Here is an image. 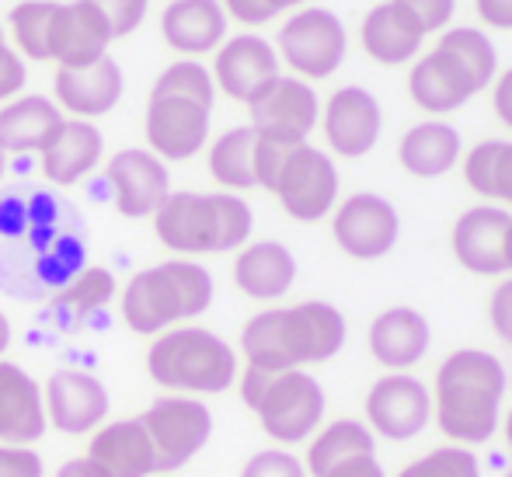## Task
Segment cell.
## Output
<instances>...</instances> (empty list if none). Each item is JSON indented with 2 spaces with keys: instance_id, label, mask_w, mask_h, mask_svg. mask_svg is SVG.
I'll return each instance as SVG.
<instances>
[{
  "instance_id": "6da1fadb",
  "label": "cell",
  "mask_w": 512,
  "mask_h": 477,
  "mask_svg": "<svg viewBox=\"0 0 512 477\" xmlns=\"http://www.w3.org/2000/svg\"><path fill=\"white\" fill-rule=\"evenodd\" d=\"M81 230L53 195L0 199V289L18 296H53L81 269Z\"/></svg>"
},
{
  "instance_id": "7a4b0ae2",
  "label": "cell",
  "mask_w": 512,
  "mask_h": 477,
  "mask_svg": "<svg viewBox=\"0 0 512 477\" xmlns=\"http://www.w3.org/2000/svg\"><path fill=\"white\" fill-rule=\"evenodd\" d=\"M345 314L335 303L304 300L293 307H269L241 331V352L248 366L269 373L328 363L345 345Z\"/></svg>"
},
{
  "instance_id": "3957f363",
  "label": "cell",
  "mask_w": 512,
  "mask_h": 477,
  "mask_svg": "<svg viewBox=\"0 0 512 477\" xmlns=\"http://www.w3.org/2000/svg\"><path fill=\"white\" fill-rule=\"evenodd\" d=\"M509 377L499 356L457 349L436 373V425L457 446H481L495 436Z\"/></svg>"
},
{
  "instance_id": "277c9868",
  "label": "cell",
  "mask_w": 512,
  "mask_h": 477,
  "mask_svg": "<svg viewBox=\"0 0 512 477\" xmlns=\"http://www.w3.org/2000/svg\"><path fill=\"white\" fill-rule=\"evenodd\" d=\"M255 216L237 192H171L154 213V234L175 255H223L248 244Z\"/></svg>"
},
{
  "instance_id": "5b68a950",
  "label": "cell",
  "mask_w": 512,
  "mask_h": 477,
  "mask_svg": "<svg viewBox=\"0 0 512 477\" xmlns=\"http://www.w3.org/2000/svg\"><path fill=\"white\" fill-rule=\"evenodd\" d=\"M499 67L492 39L478 28H453L439 39L429 56L415 63L408 77V91L418 108L432 115L457 112L478 91H485Z\"/></svg>"
},
{
  "instance_id": "8992f818",
  "label": "cell",
  "mask_w": 512,
  "mask_h": 477,
  "mask_svg": "<svg viewBox=\"0 0 512 477\" xmlns=\"http://www.w3.org/2000/svg\"><path fill=\"white\" fill-rule=\"evenodd\" d=\"M213 276L192 258H168L140 269L119 296L122 321L136 335H161L178 321L206 314L213 303Z\"/></svg>"
},
{
  "instance_id": "52a82bcc",
  "label": "cell",
  "mask_w": 512,
  "mask_h": 477,
  "mask_svg": "<svg viewBox=\"0 0 512 477\" xmlns=\"http://www.w3.org/2000/svg\"><path fill=\"white\" fill-rule=\"evenodd\" d=\"M147 373L171 394H223L237 383V352L216 331L182 324L154 335L147 349Z\"/></svg>"
},
{
  "instance_id": "ba28073f",
  "label": "cell",
  "mask_w": 512,
  "mask_h": 477,
  "mask_svg": "<svg viewBox=\"0 0 512 477\" xmlns=\"http://www.w3.org/2000/svg\"><path fill=\"white\" fill-rule=\"evenodd\" d=\"M237 377H241L244 408L255 411L269 439L293 446L304 443V439H310L321 429L328 397H324V387L307 370L269 373L248 366Z\"/></svg>"
},
{
  "instance_id": "9c48e42d",
  "label": "cell",
  "mask_w": 512,
  "mask_h": 477,
  "mask_svg": "<svg viewBox=\"0 0 512 477\" xmlns=\"http://www.w3.org/2000/svg\"><path fill=\"white\" fill-rule=\"evenodd\" d=\"M276 53L300 81H321L331 77L345 60L349 35L335 11L328 7H304L283 28H279Z\"/></svg>"
},
{
  "instance_id": "30bf717a",
  "label": "cell",
  "mask_w": 512,
  "mask_h": 477,
  "mask_svg": "<svg viewBox=\"0 0 512 477\" xmlns=\"http://www.w3.org/2000/svg\"><path fill=\"white\" fill-rule=\"evenodd\" d=\"M154 443L157 471H182L213 436V411L199 397H157L140 415Z\"/></svg>"
},
{
  "instance_id": "8fae6325",
  "label": "cell",
  "mask_w": 512,
  "mask_h": 477,
  "mask_svg": "<svg viewBox=\"0 0 512 477\" xmlns=\"http://www.w3.org/2000/svg\"><path fill=\"white\" fill-rule=\"evenodd\" d=\"M248 126L258 136H269L279 143H307V136L314 133L317 119H321V98L300 77L276 74L269 84L251 95L248 101Z\"/></svg>"
},
{
  "instance_id": "7c38bea8",
  "label": "cell",
  "mask_w": 512,
  "mask_h": 477,
  "mask_svg": "<svg viewBox=\"0 0 512 477\" xmlns=\"http://www.w3.org/2000/svg\"><path fill=\"white\" fill-rule=\"evenodd\" d=\"M276 199L300 223H317L338 202V168L324 150L300 143L290 150L283 171L276 178Z\"/></svg>"
},
{
  "instance_id": "4fadbf2b",
  "label": "cell",
  "mask_w": 512,
  "mask_h": 477,
  "mask_svg": "<svg viewBox=\"0 0 512 477\" xmlns=\"http://www.w3.org/2000/svg\"><path fill=\"white\" fill-rule=\"evenodd\" d=\"M331 234H335L338 248L356 262H377V258L391 255L401 234V216L384 195L377 192H356L335 209L331 220Z\"/></svg>"
},
{
  "instance_id": "5bb4252c",
  "label": "cell",
  "mask_w": 512,
  "mask_h": 477,
  "mask_svg": "<svg viewBox=\"0 0 512 477\" xmlns=\"http://www.w3.org/2000/svg\"><path fill=\"white\" fill-rule=\"evenodd\" d=\"M366 422L373 436L391 443L415 439L432 422V394L411 373H387L366 394Z\"/></svg>"
},
{
  "instance_id": "9a60e30c",
  "label": "cell",
  "mask_w": 512,
  "mask_h": 477,
  "mask_svg": "<svg viewBox=\"0 0 512 477\" xmlns=\"http://www.w3.org/2000/svg\"><path fill=\"white\" fill-rule=\"evenodd\" d=\"M209 115H213V108L199 105V101L150 95L147 115H143L147 150L161 157V161H189L206 147Z\"/></svg>"
},
{
  "instance_id": "2e32d148",
  "label": "cell",
  "mask_w": 512,
  "mask_h": 477,
  "mask_svg": "<svg viewBox=\"0 0 512 477\" xmlns=\"http://www.w3.org/2000/svg\"><path fill=\"white\" fill-rule=\"evenodd\" d=\"M105 178L115 192V209H119L126 220L154 216L157 206L171 195L168 164L143 147L115 150L105 164Z\"/></svg>"
},
{
  "instance_id": "e0dca14e",
  "label": "cell",
  "mask_w": 512,
  "mask_h": 477,
  "mask_svg": "<svg viewBox=\"0 0 512 477\" xmlns=\"http://www.w3.org/2000/svg\"><path fill=\"white\" fill-rule=\"evenodd\" d=\"M46 422L63 436H88L108 418V390L95 373L56 370L42 387Z\"/></svg>"
},
{
  "instance_id": "ac0fdd59",
  "label": "cell",
  "mask_w": 512,
  "mask_h": 477,
  "mask_svg": "<svg viewBox=\"0 0 512 477\" xmlns=\"http://www.w3.org/2000/svg\"><path fill=\"white\" fill-rule=\"evenodd\" d=\"M380 101L359 84L338 88L324 105V140L338 157H366L380 140Z\"/></svg>"
},
{
  "instance_id": "d6986e66",
  "label": "cell",
  "mask_w": 512,
  "mask_h": 477,
  "mask_svg": "<svg viewBox=\"0 0 512 477\" xmlns=\"http://www.w3.org/2000/svg\"><path fill=\"white\" fill-rule=\"evenodd\" d=\"M209 74H213L216 91L248 105L251 95L279 74V53L269 39H262L255 32H244L220 42Z\"/></svg>"
},
{
  "instance_id": "ffe728a7",
  "label": "cell",
  "mask_w": 512,
  "mask_h": 477,
  "mask_svg": "<svg viewBox=\"0 0 512 477\" xmlns=\"http://www.w3.org/2000/svg\"><path fill=\"white\" fill-rule=\"evenodd\" d=\"M108 46H112V28L98 7H91L88 0L56 4L49 21V60L60 67H88L108 56Z\"/></svg>"
},
{
  "instance_id": "44dd1931",
  "label": "cell",
  "mask_w": 512,
  "mask_h": 477,
  "mask_svg": "<svg viewBox=\"0 0 512 477\" xmlns=\"http://www.w3.org/2000/svg\"><path fill=\"white\" fill-rule=\"evenodd\" d=\"M512 213L502 206H474L453 223V255L474 276H502L506 269V234Z\"/></svg>"
},
{
  "instance_id": "7402d4cb",
  "label": "cell",
  "mask_w": 512,
  "mask_h": 477,
  "mask_svg": "<svg viewBox=\"0 0 512 477\" xmlns=\"http://www.w3.org/2000/svg\"><path fill=\"white\" fill-rule=\"evenodd\" d=\"M56 105L67 108L74 119H102L122 101L126 77L112 56L88 63V67H60L53 77Z\"/></svg>"
},
{
  "instance_id": "603a6c76",
  "label": "cell",
  "mask_w": 512,
  "mask_h": 477,
  "mask_svg": "<svg viewBox=\"0 0 512 477\" xmlns=\"http://www.w3.org/2000/svg\"><path fill=\"white\" fill-rule=\"evenodd\" d=\"M105 154V136L95 122L88 119H63L60 129L53 133V140L39 150L42 175L49 185H77L84 175L98 168Z\"/></svg>"
},
{
  "instance_id": "cb8c5ba5",
  "label": "cell",
  "mask_w": 512,
  "mask_h": 477,
  "mask_svg": "<svg viewBox=\"0 0 512 477\" xmlns=\"http://www.w3.org/2000/svg\"><path fill=\"white\" fill-rule=\"evenodd\" d=\"M366 342H370V356L384 370L405 373L425 359L432 345V328L415 307H391L373 317Z\"/></svg>"
},
{
  "instance_id": "d4e9b609",
  "label": "cell",
  "mask_w": 512,
  "mask_h": 477,
  "mask_svg": "<svg viewBox=\"0 0 512 477\" xmlns=\"http://www.w3.org/2000/svg\"><path fill=\"white\" fill-rule=\"evenodd\" d=\"M46 425L42 387L32 373L0 359V446H32Z\"/></svg>"
},
{
  "instance_id": "484cf974",
  "label": "cell",
  "mask_w": 512,
  "mask_h": 477,
  "mask_svg": "<svg viewBox=\"0 0 512 477\" xmlns=\"http://www.w3.org/2000/svg\"><path fill=\"white\" fill-rule=\"evenodd\" d=\"M88 457L108 477H150L157 474L154 443L140 418H119L112 425H98L91 432Z\"/></svg>"
},
{
  "instance_id": "4316f807",
  "label": "cell",
  "mask_w": 512,
  "mask_h": 477,
  "mask_svg": "<svg viewBox=\"0 0 512 477\" xmlns=\"http://www.w3.org/2000/svg\"><path fill=\"white\" fill-rule=\"evenodd\" d=\"M161 35L182 56L213 53L227 39V11L220 0H171L161 11Z\"/></svg>"
},
{
  "instance_id": "83f0119b",
  "label": "cell",
  "mask_w": 512,
  "mask_h": 477,
  "mask_svg": "<svg viewBox=\"0 0 512 477\" xmlns=\"http://www.w3.org/2000/svg\"><path fill=\"white\" fill-rule=\"evenodd\" d=\"M297 283V258L279 241L244 244L234 258V286L251 300H279Z\"/></svg>"
},
{
  "instance_id": "f1b7e54d",
  "label": "cell",
  "mask_w": 512,
  "mask_h": 477,
  "mask_svg": "<svg viewBox=\"0 0 512 477\" xmlns=\"http://www.w3.org/2000/svg\"><path fill=\"white\" fill-rule=\"evenodd\" d=\"M63 112L46 95H18L0 105V147L4 154H39L60 129Z\"/></svg>"
},
{
  "instance_id": "f546056e",
  "label": "cell",
  "mask_w": 512,
  "mask_h": 477,
  "mask_svg": "<svg viewBox=\"0 0 512 477\" xmlns=\"http://www.w3.org/2000/svg\"><path fill=\"white\" fill-rule=\"evenodd\" d=\"M398 161L415 178H439L460 161V133L450 122H418L398 143Z\"/></svg>"
},
{
  "instance_id": "4dcf8cb0",
  "label": "cell",
  "mask_w": 512,
  "mask_h": 477,
  "mask_svg": "<svg viewBox=\"0 0 512 477\" xmlns=\"http://www.w3.org/2000/svg\"><path fill=\"white\" fill-rule=\"evenodd\" d=\"M377 453V436L370 432V425L356 422V418H338V422L324 425L307 446V477H328L338 467L352 464Z\"/></svg>"
},
{
  "instance_id": "1f68e13d",
  "label": "cell",
  "mask_w": 512,
  "mask_h": 477,
  "mask_svg": "<svg viewBox=\"0 0 512 477\" xmlns=\"http://www.w3.org/2000/svg\"><path fill=\"white\" fill-rule=\"evenodd\" d=\"M359 39H363L366 53L377 63H384V67H401V63H408L411 56L418 53V46H422V35L394 11L391 0L377 4L366 14L363 28H359Z\"/></svg>"
},
{
  "instance_id": "d6a6232c",
  "label": "cell",
  "mask_w": 512,
  "mask_h": 477,
  "mask_svg": "<svg viewBox=\"0 0 512 477\" xmlns=\"http://www.w3.org/2000/svg\"><path fill=\"white\" fill-rule=\"evenodd\" d=\"M255 143L258 133L251 126H234L220 133L209 147V175L223 192L258 189L255 185Z\"/></svg>"
},
{
  "instance_id": "836d02e7",
  "label": "cell",
  "mask_w": 512,
  "mask_h": 477,
  "mask_svg": "<svg viewBox=\"0 0 512 477\" xmlns=\"http://www.w3.org/2000/svg\"><path fill=\"white\" fill-rule=\"evenodd\" d=\"M112 300H115V276L102 269V265H88V269H77L67 283L49 296V307L77 324L84 317L105 310Z\"/></svg>"
},
{
  "instance_id": "e575fe53",
  "label": "cell",
  "mask_w": 512,
  "mask_h": 477,
  "mask_svg": "<svg viewBox=\"0 0 512 477\" xmlns=\"http://www.w3.org/2000/svg\"><path fill=\"white\" fill-rule=\"evenodd\" d=\"M464 178L478 195L499 199L512 206V143L509 140H485L467 154Z\"/></svg>"
},
{
  "instance_id": "d590c367",
  "label": "cell",
  "mask_w": 512,
  "mask_h": 477,
  "mask_svg": "<svg viewBox=\"0 0 512 477\" xmlns=\"http://www.w3.org/2000/svg\"><path fill=\"white\" fill-rule=\"evenodd\" d=\"M56 14V0H21L11 7V35L21 60H49V21Z\"/></svg>"
},
{
  "instance_id": "8d00e7d4",
  "label": "cell",
  "mask_w": 512,
  "mask_h": 477,
  "mask_svg": "<svg viewBox=\"0 0 512 477\" xmlns=\"http://www.w3.org/2000/svg\"><path fill=\"white\" fill-rule=\"evenodd\" d=\"M150 95L189 98V101H199V105L213 108L216 84H213V74H209L199 60H178V63H171L168 70H161V74H157Z\"/></svg>"
},
{
  "instance_id": "74e56055",
  "label": "cell",
  "mask_w": 512,
  "mask_h": 477,
  "mask_svg": "<svg viewBox=\"0 0 512 477\" xmlns=\"http://www.w3.org/2000/svg\"><path fill=\"white\" fill-rule=\"evenodd\" d=\"M398 477H481V464L467 446H439L401 467Z\"/></svg>"
},
{
  "instance_id": "f35d334b",
  "label": "cell",
  "mask_w": 512,
  "mask_h": 477,
  "mask_svg": "<svg viewBox=\"0 0 512 477\" xmlns=\"http://www.w3.org/2000/svg\"><path fill=\"white\" fill-rule=\"evenodd\" d=\"M391 7L425 39L429 32H439V28L450 25L457 0H391Z\"/></svg>"
},
{
  "instance_id": "ab89813d",
  "label": "cell",
  "mask_w": 512,
  "mask_h": 477,
  "mask_svg": "<svg viewBox=\"0 0 512 477\" xmlns=\"http://www.w3.org/2000/svg\"><path fill=\"white\" fill-rule=\"evenodd\" d=\"M88 4L102 11V18L108 21V28H112V39L133 35L150 11V0H88Z\"/></svg>"
},
{
  "instance_id": "60d3db41",
  "label": "cell",
  "mask_w": 512,
  "mask_h": 477,
  "mask_svg": "<svg viewBox=\"0 0 512 477\" xmlns=\"http://www.w3.org/2000/svg\"><path fill=\"white\" fill-rule=\"evenodd\" d=\"M290 150H293V143H279V140H269V136H258V143H255V185L258 189H269V192L276 189V178H279V171H283Z\"/></svg>"
},
{
  "instance_id": "b9f144b4",
  "label": "cell",
  "mask_w": 512,
  "mask_h": 477,
  "mask_svg": "<svg viewBox=\"0 0 512 477\" xmlns=\"http://www.w3.org/2000/svg\"><path fill=\"white\" fill-rule=\"evenodd\" d=\"M241 477H307V467L304 460H297L286 450H262L248 457V464L241 467Z\"/></svg>"
},
{
  "instance_id": "7bdbcfd3",
  "label": "cell",
  "mask_w": 512,
  "mask_h": 477,
  "mask_svg": "<svg viewBox=\"0 0 512 477\" xmlns=\"http://www.w3.org/2000/svg\"><path fill=\"white\" fill-rule=\"evenodd\" d=\"M28 67L21 60V53L7 42H0V105H7L11 98H18L25 91Z\"/></svg>"
},
{
  "instance_id": "ee69618b",
  "label": "cell",
  "mask_w": 512,
  "mask_h": 477,
  "mask_svg": "<svg viewBox=\"0 0 512 477\" xmlns=\"http://www.w3.org/2000/svg\"><path fill=\"white\" fill-rule=\"evenodd\" d=\"M0 477H46V464L32 446H0Z\"/></svg>"
},
{
  "instance_id": "f6af8a7d",
  "label": "cell",
  "mask_w": 512,
  "mask_h": 477,
  "mask_svg": "<svg viewBox=\"0 0 512 477\" xmlns=\"http://www.w3.org/2000/svg\"><path fill=\"white\" fill-rule=\"evenodd\" d=\"M488 317H492V328L502 342L512 345V279H506L499 289L492 293V303H488Z\"/></svg>"
},
{
  "instance_id": "bcb514c9",
  "label": "cell",
  "mask_w": 512,
  "mask_h": 477,
  "mask_svg": "<svg viewBox=\"0 0 512 477\" xmlns=\"http://www.w3.org/2000/svg\"><path fill=\"white\" fill-rule=\"evenodd\" d=\"M220 7L230 14V18L241 21V25H265V21L276 18L262 0H220Z\"/></svg>"
},
{
  "instance_id": "7dc6e473",
  "label": "cell",
  "mask_w": 512,
  "mask_h": 477,
  "mask_svg": "<svg viewBox=\"0 0 512 477\" xmlns=\"http://www.w3.org/2000/svg\"><path fill=\"white\" fill-rule=\"evenodd\" d=\"M478 14L492 28H512V0H478Z\"/></svg>"
},
{
  "instance_id": "c3c4849f",
  "label": "cell",
  "mask_w": 512,
  "mask_h": 477,
  "mask_svg": "<svg viewBox=\"0 0 512 477\" xmlns=\"http://www.w3.org/2000/svg\"><path fill=\"white\" fill-rule=\"evenodd\" d=\"M492 101H495V115H499V119L512 129V67L499 77V81H495Z\"/></svg>"
},
{
  "instance_id": "681fc988",
  "label": "cell",
  "mask_w": 512,
  "mask_h": 477,
  "mask_svg": "<svg viewBox=\"0 0 512 477\" xmlns=\"http://www.w3.org/2000/svg\"><path fill=\"white\" fill-rule=\"evenodd\" d=\"M328 477H387V474L377 457H363V460H352V464L338 467V471H331Z\"/></svg>"
},
{
  "instance_id": "f907efd6",
  "label": "cell",
  "mask_w": 512,
  "mask_h": 477,
  "mask_svg": "<svg viewBox=\"0 0 512 477\" xmlns=\"http://www.w3.org/2000/svg\"><path fill=\"white\" fill-rule=\"evenodd\" d=\"M56 477H108V474L84 453V457H74V460H67V464H60Z\"/></svg>"
},
{
  "instance_id": "816d5d0a",
  "label": "cell",
  "mask_w": 512,
  "mask_h": 477,
  "mask_svg": "<svg viewBox=\"0 0 512 477\" xmlns=\"http://www.w3.org/2000/svg\"><path fill=\"white\" fill-rule=\"evenodd\" d=\"M265 7H269L272 14H283V11H290V7H300L304 0H262Z\"/></svg>"
},
{
  "instance_id": "f5cc1de1",
  "label": "cell",
  "mask_w": 512,
  "mask_h": 477,
  "mask_svg": "<svg viewBox=\"0 0 512 477\" xmlns=\"http://www.w3.org/2000/svg\"><path fill=\"white\" fill-rule=\"evenodd\" d=\"M7 345H11V321H7V317L0 314V359H4Z\"/></svg>"
},
{
  "instance_id": "db71d44e",
  "label": "cell",
  "mask_w": 512,
  "mask_h": 477,
  "mask_svg": "<svg viewBox=\"0 0 512 477\" xmlns=\"http://www.w3.org/2000/svg\"><path fill=\"white\" fill-rule=\"evenodd\" d=\"M506 269L512 272V223H509V234H506Z\"/></svg>"
},
{
  "instance_id": "11a10c76",
  "label": "cell",
  "mask_w": 512,
  "mask_h": 477,
  "mask_svg": "<svg viewBox=\"0 0 512 477\" xmlns=\"http://www.w3.org/2000/svg\"><path fill=\"white\" fill-rule=\"evenodd\" d=\"M506 443H509V450H512V408H509V415H506Z\"/></svg>"
},
{
  "instance_id": "9f6ffc18",
  "label": "cell",
  "mask_w": 512,
  "mask_h": 477,
  "mask_svg": "<svg viewBox=\"0 0 512 477\" xmlns=\"http://www.w3.org/2000/svg\"><path fill=\"white\" fill-rule=\"evenodd\" d=\"M4 171H7V154H4V147H0V182H4Z\"/></svg>"
},
{
  "instance_id": "6f0895ef",
  "label": "cell",
  "mask_w": 512,
  "mask_h": 477,
  "mask_svg": "<svg viewBox=\"0 0 512 477\" xmlns=\"http://www.w3.org/2000/svg\"><path fill=\"white\" fill-rule=\"evenodd\" d=\"M502 477H512V460H509V467H506V474H502Z\"/></svg>"
},
{
  "instance_id": "680465c9",
  "label": "cell",
  "mask_w": 512,
  "mask_h": 477,
  "mask_svg": "<svg viewBox=\"0 0 512 477\" xmlns=\"http://www.w3.org/2000/svg\"><path fill=\"white\" fill-rule=\"evenodd\" d=\"M0 42H4V28H0Z\"/></svg>"
}]
</instances>
